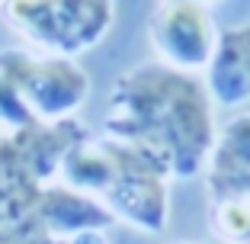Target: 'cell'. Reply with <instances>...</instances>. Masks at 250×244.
<instances>
[{
    "instance_id": "obj_1",
    "label": "cell",
    "mask_w": 250,
    "mask_h": 244,
    "mask_svg": "<svg viewBox=\"0 0 250 244\" xmlns=\"http://www.w3.org/2000/svg\"><path fill=\"white\" fill-rule=\"evenodd\" d=\"M215 103L199 74L164 61H141L116 77L103 135L145 151L170 180L206 174L215 145Z\"/></svg>"
},
{
    "instance_id": "obj_2",
    "label": "cell",
    "mask_w": 250,
    "mask_h": 244,
    "mask_svg": "<svg viewBox=\"0 0 250 244\" xmlns=\"http://www.w3.org/2000/svg\"><path fill=\"white\" fill-rule=\"evenodd\" d=\"M3 20L36 52L77 58L106 39L116 0H3Z\"/></svg>"
},
{
    "instance_id": "obj_3",
    "label": "cell",
    "mask_w": 250,
    "mask_h": 244,
    "mask_svg": "<svg viewBox=\"0 0 250 244\" xmlns=\"http://www.w3.org/2000/svg\"><path fill=\"white\" fill-rule=\"evenodd\" d=\"M0 74L7 77L20 96L42 122L74 119V112L87 103L90 77L77 58L48 55L36 48H3Z\"/></svg>"
},
{
    "instance_id": "obj_4",
    "label": "cell",
    "mask_w": 250,
    "mask_h": 244,
    "mask_svg": "<svg viewBox=\"0 0 250 244\" xmlns=\"http://www.w3.org/2000/svg\"><path fill=\"white\" fill-rule=\"evenodd\" d=\"M116 141V177L109 190L100 196L116 222H128L132 228L157 235L170 219V177L157 161L145 151Z\"/></svg>"
},
{
    "instance_id": "obj_5",
    "label": "cell",
    "mask_w": 250,
    "mask_h": 244,
    "mask_svg": "<svg viewBox=\"0 0 250 244\" xmlns=\"http://www.w3.org/2000/svg\"><path fill=\"white\" fill-rule=\"evenodd\" d=\"M147 36L157 61L186 74H202L215 55L218 26L202 0H157L147 20Z\"/></svg>"
},
{
    "instance_id": "obj_6",
    "label": "cell",
    "mask_w": 250,
    "mask_h": 244,
    "mask_svg": "<svg viewBox=\"0 0 250 244\" xmlns=\"http://www.w3.org/2000/svg\"><path fill=\"white\" fill-rule=\"evenodd\" d=\"M29 212L52 235L64 238V241L74 235H81V231H106L116 222L112 212L96 196L74 190V186L61 183V180H52V183H45L39 190Z\"/></svg>"
},
{
    "instance_id": "obj_7",
    "label": "cell",
    "mask_w": 250,
    "mask_h": 244,
    "mask_svg": "<svg viewBox=\"0 0 250 244\" xmlns=\"http://www.w3.org/2000/svg\"><path fill=\"white\" fill-rule=\"evenodd\" d=\"M202 81L215 106L237 110L250 103V22L218 29L215 55L202 71Z\"/></svg>"
},
{
    "instance_id": "obj_8",
    "label": "cell",
    "mask_w": 250,
    "mask_h": 244,
    "mask_svg": "<svg viewBox=\"0 0 250 244\" xmlns=\"http://www.w3.org/2000/svg\"><path fill=\"white\" fill-rule=\"evenodd\" d=\"M206 186L208 200L250 193V112H234L215 132L206 164Z\"/></svg>"
},
{
    "instance_id": "obj_9",
    "label": "cell",
    "mask_w": 250,
    "mask_h": 244,
    "mask_svg": "<svg viewBox=\"0 0 250 244\" xmlns=\"http://www.w3.org/2000/svg\"><path fill=\"white\" fill-rule=\"evenodd\" d=\"M212 231L225 244H250V193L247 196H218L208 209Z\"/></svg>"
},
{
    "instance_id": "obj_10",
    "label": "cell",
    "mask_w": 250,
    "mask_h": 244,
    "mask_svg": "<svg viewBox=\"0 0 250 244\" xmlns=\"http://www.w3.org/2000/svg\"><path fill=\"white\" fill-rule=\"evenodd\" d=\"M0 244H67L64 238L52 235L32 212L7 219V225L0 228Z\"/></svg>"
},
{
    "instance_id": "obj_11",
    "label": "cell",
    "mask_w": 250,
    "mask_h": 244,
    "mask_svg": "<svg viewBox=\"0 0 250 244\" xmlns=\"http://www.w3.org/2000/svg\"><path fill=\"white\" fill-rule=\"evenodd\" d=\"M39 122V116L26 106V100L20 96V90L0 74V129L7 132H20V129Z\"/></svg>"
},
{
    "instance_id": "obj_12",
    "label": "cell",
    "mask_w": 250,
    "mask_h": 244,
    "mask_svg": "<svg viewBox=\"0 0 250 244\" xmlns=\"http://www.w3.org/2000/svg\"><path fill=\"white\" fill-rule=\"evenodd\" d=\"M67 244H109V241H106V231H81V235L67 238Z\"/></svg>"
},
{
    "instance_id": "obj_13",
    "label": "cell",
    "mask_w": 250,
    "mask_h": 244,
    "mask_svg": "<svg viewBox=\"0 0 250 244\" xmlns=\"http://www.w3.org/2000/svg\"><path fill=\"white\" fill-rule=\"evenodd\" d=\"M7 219H10V215H7V209L0 206V228H3V225H7Z\"/></svg>"
},
{
    "instance_id": "obj_14",
    "label": "cell",
    "mask_w": 250,
    "mask_h": 244,
    "mask_svg": "<svg viewBox=\"0 0 250 244\" xmlns=\"http://www.w3.org/2000/svg\"><path fill=\"white\" fill-rule=\"evenodd\" d=\"M167 244H199V241H167Z\"/></svg>"
},
{
    "instance_id": "obj_15",
    "label": "cell",
    "mask_w": 250,
    "mask_h": 244,
    "mask_svg": "<svg viewBox=\"0 0 250 244\" xmlns=\"http://www.w3.org/2000/svg\"><path fill=\"white\" fill-rule=\"evenodd\" d=\"M202 3H208V0H202Z\"/></svg>"
},
{
    "instance_id": "obj_16",
    "label": "cell",
    "mask_w": 250,
    "mask_h": 244,
    "mask_svg": "<svg viewBox=\"0 0 250 244\" xmlns=\"http://www.w3.org/2000/svg\"><path fill=\"white\" fill-rule=\"evenodd\" d=\"M0 3H3V0H0Z\"/></svg>"
}]
</instances>
